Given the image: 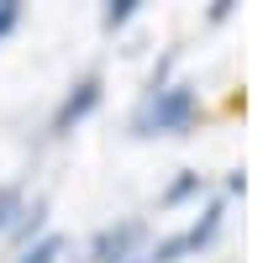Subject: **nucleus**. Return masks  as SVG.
<instances>
[{
	"label": "nucleus",
	"instance_id": "f257e3e1",
	"mask_svg": "<svg viewBox=\"0 0 263 263\" xmlns=\"http://www.w3.org/2000/svg\"><path fill=\"white\" fill-rule=\"evenodd\" d=\"M195 111H200L195 84H184V79L147 84L137 111H132V132H137V137H184L195 126Z\"/></svg>",
	"mask_w": 263,
	"mask_h": 263
},
{
	"label": "nucleus",
	"instance_id": "f03ea898",
	"mask_svg": "<svg viewBox=\"0 0 263 263\" xmlns=\"http://www.w3.org/2000/svg\"><path fill=\"white\" fill-rule=\"evenodd\" d=\"M142 242H147V221L126 216V221H111L90 237L84 263H132V258H142Z\"/></svg>",
	"mask_w": 263,
	"mask_h": 263
},
{
	"label": "nucleus",
	"instance_id": "7ed1b4c3",
	"mask_svg": "<svg viewBox=\"0 0 263 263\" xmlns=\"http://www.w3.org/2000/svg\"><path fill=\"white\" fill-rule=\"evenodd\" d=\"M100 100H105V79H100V74H84V79H74L69 90H63L58 111H53V137H69V132H74L79 121H90V116L100 111Z\"/></svg>",
	"mask_w": 263,
	"mask_h": 263
},
{
	"label": "nucleus",
	"instance_id": "20e7f679",
	"mask_svg": "<svg viewBox=\"0 0 263 263\" xmlns=\"http://www.w3.org/2000/svg\"><path fill=\"white\" fill-rule=\"evenodd\" d=\"M63 248H69V242H63L58 232H42L37 242H27V248L16 253V263H58V258H63Z\"/></svg>",
	"mask_w": 263,
	"mask_h": 263
},
{
	"label": "nucleus",
	"instance_id": "39448f33",
	"mask_svg": "<svg viewBox=\"0 0 263 263\" xmlns=\"http://www.w3.org/2000/svg\"><path fill=\"white\" fill-rule=\"evenodd\" d=\"M216 232H221V205H205V216L195 227H184V242H190V253H200V248H211L216 242Z\"/></svg>",
	"mask_w": 263,
	"mask_h": 263
},
{
	"label": "nucleus",
	"instance_id": "423d86ee",
	"mask_svg": "<svg viewBox=\"0 0 263 263\" xmlns=\"http://www.w3.org/2000/svg\"><path fill=\"white\" fill-rule=\"evenodd\" d=\"M21 211H27V190H21V184H0V237L16 227Z\"/></svg>",
	"mask_w": 263,
	"mask_h": 263
},
{
	"label": "nucleus",
	"instance_id": "0eeeda50",
	"mask_svg": "<svg viewBox=\"0 0 263 263\" xmlns=\"http://www.w3.org/2000/svg\"><path fill=\"white\" fill-rule=\"evenodd\" d=\"M195 195H205V179H200V174H179V179H174L168 190H163V205H184V200H195Z\"/></svg>",
	"mask_w": 263,
	"mask_h": 263
},
{
	"label": "nucleus",
	"instance_id": "6e6552de",
	"mask_svg": "<svg viewBox=\"0 0 263 263\" xmlns=\"http://www.w3.org/2000/svg\"><path fill=\"white\" fill-rule=\"evenodd\" d=\"M137 6H142V0H111V6L100 11V27H105V32H116V27H126V21L137 16Z\"/></svg>",
	"mask_w": 263,
	"mask_h": 263
},
{
	"label": "nucleus",
	"instance_id": "1a4fd4ad",
	"mask_svg": "<svg viewBox=\"0 0 263 263\" xmlns=\"http://www.w3.org/2000/svg\"><path fill=\"white\" fill-rule=\"evenodd\" d=\"M21 27V0H0V42Z\"/></svg>",
	"mask_w": 263,
	"mask_h": 263
},
{
	"label": "nucleus",
	"instance_id": "9d476101",
	"mask_svg": "<svg viewBox=\"0 0 263 263\" xmlns=\"http://www.w3.org/2000/svg\"><path fill=\"white\" fill-rule=\"evenodd\" d=\"M132 263H147V253H142V258H132Z\"/></svg>",
	"mask_w": 263,
	"mask_h": 263
}]
</instances>
